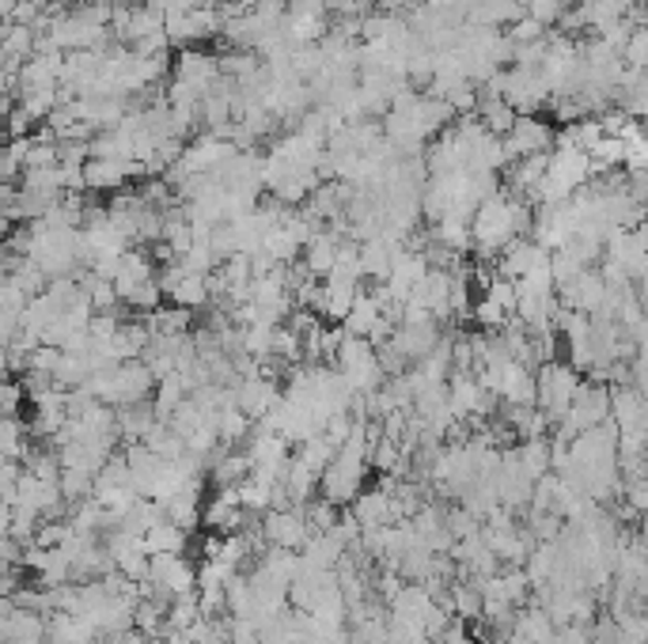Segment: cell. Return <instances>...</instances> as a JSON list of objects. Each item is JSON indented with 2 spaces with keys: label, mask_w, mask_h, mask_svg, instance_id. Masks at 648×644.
Instances as JSON below:
<instances>
[{
  "label": "cell",
  "mask_w": 648,
  "mask_h": 644,
  "mask_svg": "<svg viewBox=\"0 0 648 644\" xmlns=\"http://www.w3.org/2000/svg\"><path fill=\"white\" fill-rule=\"evenodd\" d=\"M153 387H156L153 368H148L145 360H126V365H118V372H114V402L111 405L148 402Z\"/></svg>",
  "instance_id": "obj_8"
},
{
  "label": "cell",
  "mask_w": 648,
  "mask_h": 644,
  "mask_svg": "<svg viewBox=\"0 0 648 644\" xmlns=\"http://www.w3.org/2000/svg\"><path fill=\"white\" fill-rule=\"evenodd\" d=\"M259 611V591H254V580L251 577H236L228 580V614L232 617H254Z\"/></svg>",
  "instance_id": "obj_18"
},
{
  "label": "cell",
  "mask_w": 648,
  "mask_h": 644,
  "mask_svg": "<svg viewBox=\"0 0 648 644\" xmlns=\"http://www.w3.org/2000/svg\"><path fill=\"white\" fill-rule=\"evenodd\" d=\"M384 304H379L376 296H357V307L349 312V319H345L342 326L353 334V338H372V330L379 326V319H384Z\"/></svg>",
  "instance_id": "obj_16"
},
{
  "label": "cell",
  "mask_w": 648,
  "mask_h": 644,
  "mask_svg": "<svg viewBox=\"0 0 648 644\" xmlns=\"http://www.w3.org/2000/svg\"><path fill=\"white\" fill-rule=\"evenodd\" d=\"M581 383H584L581 372L573 365H565V360H546L539 368V410L546 413L550 425H562L569 418Z\"/></svg>",
  "instance_id": "obj_1"
},
{
  "label": "cell",
  "mask_w": 648,
  "mask_h": 644,
  "mask_svg": "<svg viewBox=\"0 0 648 644\" xmlns=\"http://www.w3.org/2000/svg\"><path fill=\"white\" fill-rule=\"evenodd\" d=\"M251 432H254V421L247 418V413L232 402L224 410V418H220V440H224V444H236V440L251 436Z\"/></svg>",
  "instance_id": "obj_23"
},
{
  "label": "cell",
  "mask_w": 648,
  "mask_h": 644,
  "mask_svg": "<svg viewBox=\"0 0 648 644\" xmlns=\"http://www.w3.org/2000/svg\"><path fill=\"white\" fill-rule=\"evenodd\" d=\"M451 285H456V277L448 270H429V277L414 288L410 304H421L425 312L443 319V315H451Z\"/></svg>",
  "instance_id": "obj_10"
},
{
  "label": "cell",
  "mask_w": 648,
  "mask_h": 644,
  "mask_svg": "<svg viewBox=\"0 0 648 644\" xmlns=\"http://www.w3.org/2000/svg\"><path fill=\"white\" fill-rule=\"evenodd\" d=\"M148 553H182L186 550V527L171 524V519H159L153 531L145 535Z\"/></svg>",
  "instance_id": "obj_19"
},
{
  "label": "cell",
  "mask_w": 648,
  "mask_h": 644,
  "mask_svg": "<svg viewBox=\"0 0 648 644\" xmlns=\"http://www.w3.org/2000/svg\"><path fill=\"white\" fill-rule=\"evenodd\" d=\"M167 299L171 304L186 307V312H198V307H206L212 299V288H209V277H198V273H186L182 281H175L171 288H167Z\"/></svg>",
  "instance_id": "obj_14"
},
{
  "label": "cell",
  "mask_w": 648,
  "mask_h": 644,
  "mask_svg": "<svg viewBox=\"0 0 648 644\" xmlns=\"http://www.w3.org/2000/svg\"><path fill=\"white\" fill-rule=\"evenodd\" d=\"M550 145H554V129L546 122L531 118V114H520L512 134L504 137V148H509L512 160H523V156H550Z\"/></svg>",
  "instance_id": "obj_6"
},
{
  "label": "cell",
  "mask_w": 648,
  "mask_h": 644,
  "mask_svg": "<svg viewBox=\"0 0 648 644\" xmlns=\"http://www.w3.org/2000/svg\"><path fill=\"white\" fill-rule=\"evenodd\" d=\"M251 455H239V452H220L217 455V463H212V471H209V478L217 489H228V485H243L247 478H251Z\"/></svg>",
  "instance_id": "obj_13"
},
{
  "label": "cell",
  "mask_w": 648,
  "mask_h": 644,
  "mask_svg": "<svg viewBox=\"0 0 648 644\" xmlns=\"http://www.w3.org/2000/svg\"><path fill=\"white\" fill-rule=\"evenodd\" d=\"M557 299H562V307H569V312L599 315L603 304H607V281H603V270H584L576 281L557 288Z\"/></svg>",
  "instance_id": "obj_5"
},
{
  "label": "cell",
  "mask_w": 648,
  "mask_h": 644,
  "mask_svg": "<svg viewBox=\"0 0 648 644\" xmlns=\"http://www.w3.org/2000/svg\"><path fill=\"white\" fill-rule=\"evenodd\" d=\"M623 61L629 68H641V73H648V28L634 31V39H629L626 50H623Z\"/></svg>",
  "instance_id": "obj_26"
},
{
  "label": "cell",
  "mask_w": 648,
  "mask_h": 644,
  "mask_svg": "<svg viewBox=\"0 0 648 644\" xmlns=\"http://www.w3.org/2000/svg\"><path fill=\"white\" fill-rule=\"evenodd\" d=\"M478 118H482L485 134L509 137L512 126H516V118H520V110L512 107L509 99H501V95H485V99L478 103Z\"/></svg>",
  "instance_id": "obj_11"
},
{
  "label": "cell",
  "mask_w": 648,
  "mask_h": 644,
  "mask_svg": "<svg viewBox=\"0 0 648 644\" xmlns=\"http://www.w3.org/2000/svg\"><path fill=\"white\" fill-rule=\"evenodd\" d=\"M190 399V383H186V376L182 372H175V376H167V379H159L156 383V418L159 421H171V413L179 410V405Z\"/></svg>",
  "instance_id": "obj_15"
},
{
  "label": "cell",
  "mask_w": 648,
  "mask_h": 644,
  "mask_svg": "<svg viewBox=\"0 0 648 644\" xmlns=\"http://www.w3.org/2000/svg\"><path fill=\"white\" fill-rule=\"evenodd\" d=\"M550 254H554V251H546V246H543V243H535V240H516V243H509V246L501 251V258H497V277H504V281H523L531 270L546 266Z\"/></svg>",
  "instance_id": "obj_7"
},
{
  "label": "cell",
  "mask_w": 648,
  "mask_h": 644,
  "mask_svg": "<svg viewBox=\"0 0 648 644\" xmlns=\"http://www.w3.org/2000/svg\"><path fill=\"white\" fill-rule=\"evenodd\" d=\"M337 251H342V243H337V232H318L315 240L304 246V266L312 270V277H331V270L337 262Z\"/></svg>",
  "instance_id": "obj_12"
},
{
  "label": "cell",
  "mask_w": 648,
  "mask_h": 644,
  "mask_svg": "<svg viewBox=\"0 0 648 644\" xmlns=\"http://www.w3.org/2000/svg\"><path fill=\"white\" fill-rule=\"evenodd\" d=\"M281 379H265V376H251V379H239L236 383V402H239V410L247 413L251 421H262L265 413L273 410V405L281 402Z\"/></svg>",
  "instance_id": "obj_9"
},
{
  "label": "cell",
  "mask_w": 648,
  "mask_h": 644,
  "mask_svg": "<svg viewBox=\"0 0 648 644\" xmlns=\"http://www.w3.org/2000/svg\"><path fill=\"white\" fill-rule=\"evenodd\" d=\"M509 39L516 42V46H535V42H546V23L531 20V15H523V20L512 23Z\"/></svg>",
  "instance_id": "obj_25"
},
{
  "label": "cell",
  "mask_w": 648,
  "mask_h": 644,
  "mask_svg": "<svg viewBox=\"0 0 648 644\" xmlns=\"http://www.w3.org/2000/svg\"><path fill=\"white\" fill-rule=\"evenodd\" d=\"M603 421H610V387L599 383V379H588V383H581V391H576L569 418L557 425L554 440H562V444H573L581 432L596 429V425H603Z\"/></svg>",
  "instance_id": "obj_2"
},
{
  "label": "cell",
  "mask_w": 648,
  "mask_h": 644,
  "mask_svg": "<svg viewBox=\"0 0 648 644\" xmlns=\"http://www.w3.org/2000/svg\"><path fill=\"white\" fill-rule=\"evenodd\" d=\"M357 285H342V281H326V293H323V307L318 312L326 315V319H337L345 323L349 319V312L357 307Z\"/></svg>",
  "instance_id": "obj_17"
},
{
  "label": "cell",
  "mask_w": 648,
  "mask_h": 644,
  "mask_svg": "<svg viewBox=\"0 0 648 644\" xmlns=\"http://www.w3.org/2000/svg\"><path fill=\"white\" fill-rule=\"evenodd\" d=\"M148 580L164 591L167 599H179L198 591V569L182 558V553H153V569H148Z\"/></svg>",
  "instance_id": "obj_4"
},
{
  "label": "cell",
  "mask_w": 648,
  "mask_h": 644,
  "mask_svg": "<svg viewBox=\"0 0 648 644\" xmlns=\"http://www.w3.org/2000/svg\"><path fill=\"white\" fill-rule=\"evenodd\" d=\"M148 330H153V338H159V334H186L194 323V312H186V307L171 304V307H159V312L148 315Z\"/></svg>",
  "instance_id": "obj_20"
},
{
  "label": "cell",
  "mask_w": 648,
  "mask_h": 644,
  "mask_svg": "<svg viewBox=\"0 0 648 644\" xmlns=\"http://www.w3.org/2000/svg\"><path fill=\"white\" fill-rule=\"evenodd\" d=\"M58 485H61V493H65L69 505H80V500H87L95 493V474L92 471H73V466H65V471H61V478H58Z\"/></svg>",
  "instance_id": "obj_22"
},
{
  "label": "cell",
  "mask_w": 648,
  "mask_h": 644,
  "mask_svg": "<svg viewBox=\"0 0 648 644\" xmlns=\"http://www.w3.org/2000/svg\"><path fill=\"white\" fill-rule=\"evenodd\" d=\"M201 599H198V591H190V595H179L171 603V611H167V630H175V633H186L190 625H198L201 622Z\"/></svg>",
  "instance_id": "obj_21"
},
{
  "label": "cell",
  "mask_w": 648,
  "mask_h": 644,
  "mask_svg": "<svg viewBox=\"0 0 648 644\" xmlns=\"http://www.w3.org/2000/svg\"><path fill=\"white\" fill-rule=\"evenodd\" d=\"M527 4V15L539 23H546V28H554L557 20H565V12H569V0H523Z\"/></svg>",
  "instance_id": "obj_24"
},
{
  "label": "cell",
  "mask_w": 648,
  "mask_h": 644,
  "mask_svg": "<svg viewBox=\"0 0 648 644\" xmlns=\"http://www.w3.org/2000/svg\"><path fill=\"white\" fill-rule=\"evenodd\" d=\"M437 644H474V641H470V633H467L463 617H456V622L448 625V633H443V637H440Z\"/></svg>",
  "instance_id": "obj_27"
},
{
  "label": "cell",
  "mask_w": 648,
  "mask_h": 644,
  "mask_svg": "<svg viewBox=\"0 0 648 644\" xmlns=\"http://www.w3.org/2000/svg\"><path fill=\"white\" fill-rule=\"evenodd\" d=\"M15 405H20V387L4 383V418H15Z\"/></svg>",
  "instance_id": "obj_28"
},
{
  "label": "cell",
  "mask_w": 648,
  "mask_h": 644,
  "mask_svg": "<svg viewBox=\"0 0 648 644\" xmlns=\"http://www.w3.org/2000/svg\"><path fill=\"white\" fill-rule=\"evenodd\" d=\"M262 535L270 546H281V550H304L312 542V527H307L304 505L296 508H270L262 516Z\"/></svg>",
  "instance_id": "obj_3"
}]
</instances>
